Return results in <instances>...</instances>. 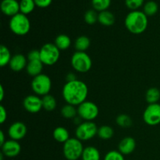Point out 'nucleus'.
I'll return each mask as SVG.
<instances>
[{
    "label": "nucleus",
    "instance_id": "obj_4",
    "mask_svg": "<svg viewBox=\"0 0 160 160\" xmlns=\"http://www.w3.org/2000/svg\"><path fill=\"white\" fill-rule=\"evenodd\" d=\"M84 149L81 141L77 138H70L63 144L62 152L67 160H78L82 156Z\"/></svg>",
    "mask_w": 160,
    "mask_h": 160
},
{
    "label": "nucleus",
    "instance_id": "obj_25",
    "mask_svg": "<svg viewBox=\"0 0 160 160\" xmlns=\"http://www.w3.org/2000/svg\"><path fill=\"white\" fill-rule=\"evenodd\" d=\"M114 131L110 126L103 125L98 128L97 135L102 140H109L113 137Z\"/></svg>",
    "mask_w": 160,
    "mask_h": 160
},
{
    "label": "nucleus",
    "instance_id": "obj_28",
    "mask_svg": "<svg viewBox=\"0 0 160 160\" xmlns=\"http://www.w3.org/2000/svg\"><path fill=\"white\" fill-rule=\"evenodd\" d=\"M35 6L34 0H20V11L24 15L32 12Z\"/></svg>",
    "mask_w": 160,
    "mask_h": 160
},
{
    "label": "nucleus",
    "instance_id": "obj_20",
    "mask_svg": "<svg viewBox=\"0 0 160 160\" xmlns=\"http://www.w3.org/2000/svg\"><path fill=\"white\" fill-rule=\"evenodd\" d=\"M81 159L82 160H100L101 155L97 148L94 146H88L84 148Z\"/></svg>",
    "mask_w": 160,
    "mask_h": 160
},
{
    "label": "nucleus",
    "instance_id": "obj_1",
    "mask_svg": "<svg viewBox=\"0 0 160 160\" xmlns=\"http://www.w3.org/2000/svg\"><path fill=\"white\" fill-rule=\"evenodd\" d=\"M62 95L67 104L78 106L87 99L88 88L85 83L80 80L67 81L62 88Z\"/></svg>",
    "mask_w": 160,
    "mask_h": 160
},
{
    "label": "nucleus",
    "instance_id": "obj_21",
    "mask_svg": "<svg viewBox=\"0 0 160 160\" xmlns=\"http://www.w3.org/2000/svg\"><path fill=\"white\" fill-rule=\"evenodd\" d=\"M54 44L60 51H64L71 45V39L67 34H61L56 38Z\"/></svg>",
    "mask_w": 160,
    "mask_h": 160
},
{
    "label": "nucleus",
    "instance_id": "obj_33",
    "mask_svg": "<svg viewBox=\"0 0 160 160\" xmlns=\"http://www.w3.org/2000/svg\"><path fill=\"white\" fill-rule=\"evenodd\" d=\"M104 160H125L124 156L119 151L112 150L106 154Z\"/></svg>",
    "mask_w": 160,
    "mask_h": 160
},
{
    "label": "nucleus",
    "instance_id": "obj_12",
    "mask_svg": "<svg viewBox=\"0 0 160 160\" xmlns=\"http://www.w3.org/2000/svg\"><path fill=\"white\" fill-rule=\"evenodd\" d=\"M28 128L24 123L17 121L12 123L8 129V135L10 139L15 141H20L26 136Z\"/></svg>",
    "mask_w": 160,
    "mask_h": 160
},
{
    "label": "nucleus",
    "instance_id": "obj_35",
    "mask_svg": "<svg viewBox=\"0 0 160 160\" xmlns=\"http://www.w3.org/2000/svg\"><path fill=\"white\" fill-rule=\"evenodd\" d=\"M28 61L41 60L40 50H31L28 55Z\"/></svg>",
    "mask_w": 160,
    "mask_h": 160
},
{
    "label": "nucleus",
    "instance_id": "obj_3",
    "mask_svg": "<svg viewBox=\"0 0 160 160\" xmlns=\"http://www.w3.org/2000/svg\"><path fill=\"white\" fill-rule=\"evenodd\" d=\"M9 29L16 35H26L31 30V22L27 15L19 12L11 17L9 23Z\"/></svg>",
    "mask_w": 160,
    "mask_h": 160
},
{
    "label": "nucleus",
    "instance_id": "obj_23",
    "mask_svg": "<svg viewBox=\"0 0 160 160\" xmlns=\"http://www.w3.org/2000/svg\"><path fill=\"white\" fill-rule=\"evenodd\" d=\"M42 107L45 110L48 111V112H52V111L54 110L56 108V100L52 95H46L45 96H43V98H42Z\"/></svg>",
    "mask_w": 160,
    "mask_h": 160
},
{
    "label": "nucleus",
    "instance_id": "obj_38",
    "mask_svg": "<svg viewBox=\"0 0 160 160\" xmlns=\"http://www.w3.org/2000/svg\"><path fill=\"white\" fill-rule=\"evenodd\" d=\"M6 138H5V134L2 131H0V145H2L6 142Z\"/></svg>",
    "mask_w": 160,
    "mask_h": 160
},
{
    "label": "nucleus",
    "instance_id": "obj_34",
    "mask_svg": "<svg viewBox=\"0 0 160 160\" xmlns=\"http://www.w3.org/2000/svg\"><path fill=\"white\" fill-rule=\"evenodd\" d=\"M144 1L145 0H125V4L131 11L138 10V9L143 6Z\"/></svg>",
    "mask_w": 160,
    "mask_h": 160
},
{
    "label": "nucleus",
    "instance_id": "obj_18",
    "mask_svg": "<svg viewBox=\"0 0 160 160\" xmlns=\"http://www.w3.org/2000/svg\"><path fill=\"white\" fill-rule=\"evenodd\" d=\"M53 138L59 143H65L70 138V133L67 128L63 127H57L53 131Z\"/></svg>",
    "mask_w": 160,
    "mask_h": 160
},
{
    "label": "nucleus",
    "instance_id": "obj_30",
    "mask_svg": "<svg viewBox=\"0 0 160 160\" xmlns=\"http://www.w3.org/2000/svg\"><path fill=\"white\" fill-rule=\"evenodd\" d=\"M92 4L95 11L102 12L107 10L110 6L111 0H92Z\"/></svg>",
    "mask_w": 160,
    "mask_h": 160
},
{
    "label": "nucleus",
    "instance_id": "obj_7",
    "mask_svg": "<svg viewBox=\"0 0 160 160\" xmlns=\"http://www.w3.org/2000/svg\"><path fill=\"white\" fill-rule=\"evenodd\" d=\"M31 88L37 95H48L52 89L51 78L44 73L34 77L31 81Z\"/></svg>",
    "mask_w": 160,
    "mask_h": 160
},
{
    "label": "nucleus",
    "instance_id": "obj_26",
    "mask_svg": "<svg viewBox=\"0 0 160 160\" xmlns=\"http://www.w3.org/2000/svg\"><path fill=\"white\" fill-rule=\"evenodd\" d=\"M12 56L9 48L5 45H2L0 46V66L2 67L9 65Z\"/></svg>",
    "mask_w": 160,
    "mask_h": 160
},
{
    "label": "nucleus",
    "instance_id": "obj_32",
    "mask_svg": "<svg viewBox=\"0 0 160 160\" xmlns=\"http://www.w3.org/2000/svg\"><path fill=\"white\" fill-rule=\"evenodd\" d=\"M98 14L95 9H89L84 14V21L89 25H93L98 21Z\"/></svg>",
    "mask_w": 160,
    "mask_h": 160
},
{
    "label": "nucleus",
    "instance_id": "obj_15",
    "mask_svg": "<svg viewBox=\"0 0 160 160\" xmlns=\"http://www.w3.org/2000/svg\"><path fill=\"white\" fill-rule=\"evenodd\" d=\"M136 142L133 138L125 137L122 139L118 145V151L123 156L130 155L135 150Z\"/></svg>",
    "mask_w": 160,
    "mask_h": 160
},
{
    "label": "nucleus",
    "instance_id": "obj_13",
    "mask_svg": "<svg viewBox=\"0 0 160 160\" xmlns=\"http://www.w3.org/2000/svg\"><path fill=\"white\" fill-rule=\"evenodd\" d=\"M2 153L5 156L9 158H13L18 156L21 151V146L18 141L7 140L2 145Z\"/></svg>",
    "mask_w": 160,
    "mask_h": 160
},
{
    "label": "nucleus",
    "instance_id": "obj_6",
    "mask_svg": "<svg viewBox=\"0 0 160 160\" xmlns=\"http://www.w3.org/2000/svg\"><path fill=\"white\" fill-rule=\"evenodd\" d=\"M71 66L78 73H87L92 67V61L85 52L76 51L71 57Z\"/></svg>",
    "mask_w": 160,
    "mask_h": 160
},
{
    "label": "nucleus",
    "instance_id": "obj_19",
    "mask_svg": "<svg viewBox=\"0 0 160 160\" xmlns=\"http://www.w3.org/2000/svg\"><path fill=\"white\" fill-rule=\"evenodd\" d=\"M98 21L102 25L106 27H110L115 23V17L113 13L109 10L102 11L98 13Z\"/></svg>",
    "mask_w": 160,
    "mask_h": 160
},
{
    "label": "nucleus",
    "instance_id": "obj_24",
    "mask_svg": "<svg viewBox=\"0 0 160 160\" xmlns=\"http://www.w3.org/2000/svg\"><path fill=\"white\" fill-rule=\"evenodd\" d=\"M145 98L148 104L158 103L160 99V91L157 88H150L146 92Z\"/></svg>",
    "mask_w": 160,
    "mask_h": 160
},
{
    "label": "nucleus",
    "instance_id": "obj_5",
    "mask_svg": "<svg viewBox=\"0 0 160 160\" xmlns=\"http://www.w3.org/2000/svg\"><path fill=\"white\" fill-rule=\"evenodd\" d=\"M41 61L44 65L52 66L58 62L60 56V50L55 44L46 43L40 49Z\"/></svg>",
    "mask_w": 160,
    "mask_h": 160
},
{
    "label": "nucleus",
    "instance_id": "obj_14",
    "mask_svg": "<svg viewBox=\"0 0 160 160\" xmlns=\"http://www.w3.org/2000/svg\"><path fill=\"white\" fill-rule=\"evenodd\" d=\"M1 10L8 17H13L20 11V2L17 0H2L1 2Z\"/></svg>",
    "mask_w": 160,
    "mask_h": 160
},
{
    "label": "nucleus",
    "instance_id": "obj_22",
    "mask_svg": "<svg viewBox=\"0 0 160 160\" xmlns=\"http://www.w3.org/2000/svg\"><path fill=\"white\" fill-rule=\"evenodd\" d=\"M91 45V41L85 35L79 36L74 42V48L78 52H85Z\"/></svg>",
    "mask_w": 160,
    "mask_h": 160
},
{
    "label": "nucleus",
    "instance_id": "obj_11",
    "mask_svg": "<svg viewBox=\"0 0 160 160\" xmlns=\"http://www.w3.org/2000/svg\"><path fill=\"white\" fill-rule=\"evenodd\" d=\"M23 108L30 113H38L42 109V100L37 95H30L23 101Z\"/></svg>",
    "mask_w": 160,
    "mask_h": 160
},
{
    "label": "nucleus",
    "instance_id": "obj_36",
    "mask_svg": "<svg viewBox=\"0 0 160 160\" xmlns=\"http://www.w3.org/2000/svg\"><path fill=\"white\" fill-rule=\"evenodd\" d=\"M35 5L39 8L48 7L52 4V0H34Z\"/></svg>",
    "mask_w": 160,
    "mask_h": 160
},
{
    "label": "nucleus",
    "instance_id": "obj_31",
    "mask_svg": "<svg viewBox=\"0 0 160 160\" xmlns=\"http://www.w3.org/2000/svg\"><path fill=\"white\" fill-rule=\"evenodd\" d=\"M116 122L118 126L121 128H129L132 125V120L127 114H120L116 119Z\"/></svg>",
    "mask_w": 160,
    "mask_h": 160
},
{
    "label": "nucleus",
    "instance_id": "obj_2",
    "mask_svg": "<svg viewBox=\"0 0 160 160\" xmlns=\"http://www.w3.org/2000/svg\"><path fill=\"white\" fill-rule=\"evenodd\" d=\"M124 23L129 32L134 34H142L148 28V17L143 11H131L127 15Z\"/></svg>",
    "mask_w": 160,
    "mask_h": 160
},
{
    "label": "nucleus",
    "instance_id": "obj_9",
    "mask_svg": "<svg viewBox=\"0 0 160 160\" xmlns=\"http://www.w3.org/2000/svg\"><path fill=\"white\" fill-rule=\"evenodd\" d=\"M99 113L98 106L93 102L85 101L78 106V115L84 121H93Z\"/></svg>",
    "mask_w": 160,
    "mask_h": 160
},
{
    "label": "nucleus",
    "instance_id": "obj_39",
    "mask_svg": "<svg viewBox=\"0 0 160 160\" xmlns=\"http://www.w3.org/2000/svg\"><path fill=\"white\" fill-rule=\"evenodd\" d=\"M4 95H5V92H4V88H3V86L1 85L0 86V101H2L3 98H4Z\"/></svg>",
    "mask_w": 160,
    "mask_h": 160
},
{
    "label": "nucleus",
    "instance_id": "obj_37",
    "mask_svg": "<svg viewBox=\"0 0 160 160\" xmlns=\"http://www.w3.org/2000/svg\"><path fill=\"white\" fill-rule=\"evenodd\" d=\"M7 120V111H6V108L0 105V123L2 124Z\"/></svg>",
    "mask_w": 160,
    "mask_h": 160
},
{
    "label": "nucleus",
    "instance_id": "obj_29",
    "mask_svg": "<svg viewBox=\"0 0 160 160\" xmlns=\"http://www.w3.org/2000/svg\"><path fill=\"white\" fill-rule=\"evenodd\" d=\"M159 6L155 1H148L144 5L143 12L147 17H152L157 13Z\"/></svg>",
    "mask_w": 160,
    "mask_h": 160
},
{
    "label": "nucleus",
    "instance_id": "obj_16",
    "mask_svg": "<svg viewBox=\"0 0 160 160\" xmlns=\"http://www.w3.org/2000/svg\"><path fill=\"white\" fill-rule=\"evenodd\" d=\"M28 65L27 58L23 54H16L12 56L10 62H9V67L12 70L16 72H20L26 68Z\"/></svg>",
    "mask_w": 160,
    "mask_h": 160
},
{
    "label": "nucleus",
    "instance_id": "obj_8",
    "mask_svg": "<svg viewBox=\"0 0 160 160\" xmlns=\"http://www.w3.org/2000/svg\"><path fill=\"white\" fill-rule=\"evenodd\" d=\"M98 129V127L93 121H84L77 127L75 136L81 142L91 140L97 134Z\"/></svg>",
    "mask_w": 160,
    "mask_h": 160
},
{
    "label": "nucleus",
    "instance_id": "obj_27",
    "mask_svg": "<svg viewBox=\"0 0 160 160\" xmlns=\"http://www.w3.org/2000/svg\"><path fill=\"white\" fill-rule=\"evenodd\" d=\"M61 115L65 119H74L78 115V109L74 106L67 103L61 109Z\"/></svg>",
    "mask_w": 160,
    "mask_h": 160
},
{
    "label": "nucleus",
    "instance_id": "obj_10",
    "mask_svg": "<svg viewBox=\"0 0 160 160\" xmlns=\"http://www.w3.org/2000/svg\"><path fill=\"white\" fill-rule=\"evenodd\" d=\"M143 120L149 126H156L160 123V104H148L143 112Z\"/></svg>",
    "mask_w": 160,
    "mask_h": 160
},
{
    "label": "nucleus",
    "instance_id": "obj_17",
    "mask_svg": "<svg viewBox=\"0 0 160 160\" xmlns=\"http://www.w3.org/2000/svg\"><path fill=\"white\" fill-rule=\"evenodd\" d=\"M43 65L41 60H34V61H28V65H27L26 70L27 73L30 76L34 77L41 74L43 70Z\"/></svg>",
    "mask_w": 160,
    "mask_h": 160
}]
</instances>
